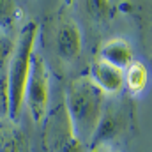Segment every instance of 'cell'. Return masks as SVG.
I'll use <instances>...</instances> for the list:
<instances>
[{"instance_id": "obj_1", "label": "cell", "mask_w": 152, "mask_h": 152, "mask_svg": "<svg viewBox=\"0 0 152 152\" xmlns=\"http://www.w3.org/2000/svg\"><path fill=\"white\" fill-rule=\"evenodd\" d=\"M106 96L92 81L90 76H80L67 85L64 106L78 140L85 147H90L94 140V134L106 108Z\"/></svg>"}, {"instance_id": "obj_2", "label": "cell", "mask_w": 152, "mask_h": 152, "mask_svg": "<svg viewBox=\"0 0 152 152\" xmlns=\"http://www.w3.org/2000/svg\"><path fill=\"white\" fill-rule=\"evenodd\" d=\"M37 34V21H28L21 28L20 36L16 37L14 51L5 67V81H7V94H9V118L14 122H18L25 104V92L30 78L32 58L36 55Z\"/></svg>"}, {"instance_id": "obj_3", "label": "cell", "mask_w": 152, "mask_h": 152, "mask_svg": "<svg viewBox=\"0 0 152 152\" xmlns=\"http://www.w3.org/2000/svg\"><path fill=\"white\" fill-rule=\"evenodd\" d=\"M50 88H51V73L42 58V55L36 53L32 58L30 78L25 92V104L36 124H44L50 113Z\"/></svg>"}, {"instance_id": "obj_4", "label": "cell", "mask_w": 152, "mask_h": 152, "mask_svg": "<svg viewBox=\"0 0 152 152\" xmlns=\"http://www.w3.org/2000/svg\"><path fill=\"white\" fill-rule=\"evenodd\" d=\"M44 149L46 152H83L85 145L78 140L75 127L64 103L53 108L44 120Z\"/></svg>"}, {"instance_id": "obj_5", "label": "cell", "mask_w": 152, "mask_h": 152, "mask_svg": "<svg viewBox=\"0 0 152 152\" xmlns=\"http://www.w3.org/2000/svg\"><path fill=\"white\" fill-rule=\"evenodd\" d=\"M83 37L80 25L67 9H62L53 25V48L64 62H73L80 57Z\"/></svg>"}, {"instance_id": "obj_6", "label": "cell", "mask_w": 152, "mask_h": 152, "mask_svg": "<svg viewBox=\"0 0 152 152\" xmlns=\"http://www.w3.org/2000/svg\"><path fill=\"white\" fill-rule=\"evenodd\" d=\"M126 127H127V115L124 112L122 104L106 101V108H104L103 118L97 126V131L94 134V140L90 143V151L99 149V147H108L110 142L122 136Z\"/></svg>"}, {"instance_id": "obj_7", "label": "cell", "mask_w": 152, "mask_h": 152, "mask_svg": "<svg viewBox=\"0 0 152 152\" xmlns=\"http://www.w3.org/2000/svg\"><path fill=\"white\" fill-rule=\"evenodd\" d=\"M90 78L92 81L103 90V94L108 97V96H118L126 83H124V71L115 67L112 64L97 58L92 67H90Z\"/></svg>"}, {"instance_id": "obj_8", "label": "cell", "mask_w": 152, "mask_h": 152, "mask_svg": "<svg viewBox=\"0 0 152 152\" xmlns=\"http://www.w3.org/2000/svg\"><path fill=\"white\" fill-rule=\"evenodd\" d=\"M99 58L112 64L118 69H126L131 62H134V55H133V48L131 44L122 37H113L108 39L103 46H101V53Z\"/></svg>"}, {"instance_id": "obj_9", "label": "cell", "mask_w": 152, "mask_h": 152, "mask_svg": "<svg viewBox=\"0 0 152 152\" xmlns=\"http://www.w3.org/2000/svg\"><path fill=\"white\" fill-rule=\"evenodd\" d=\"M0 152H28L25 133L9 117L0 120Z\"/></svg>"}, {"instance_id": "obj_10", "label": "cell", "mask_w": 152, "mask_h": 152, "mask_svg": "<svg viewBox=\"0 0 152 152\" xmlns=\"http://www.w3.org/2000/svg\"><path fill=\"white\" fill-rule=\"evenodd\" d=\"M124 83L133 94H140L145 90L149 83V69L143 62L134 60L124 69Z\"/></svg>"}, {"instance_id": "obj_11", "label": "cell", "mask_w": 152, "mask_h": 152, "mask_svg": "<svg viewBox=\"0 0 152 152\" xmlns=\"http://www.w3.org/2000/svg\"><path fill=\"white\" fill-rule=\"evenodd\" d=\"M21 18V9L18 4L9 0H0V28L5 32H12L14 25Z\"/></svg>"}, {"instance_id": "obj_12", "label": "cell", "mask_w": 152, "mask_h": 152, "mask_svg": "<svg viewBox=\"0 0 152 152\" xmlns=\"http://www.w3.org/2000/svg\"><path fill=\"white\" fill-rule=\"evenodd\" d=\"M14 46H16V39L12 32H5L0 28V71H5L7 62L14 51Z\"/></svg>"}, {"instance_id": "obj_13", "label": "cell", "mask_w": 152, "mask_h": 152, "mask_svg": "<svg viewBox=\"0 0 152 152\" xmlns=\"http://www.w3.org/2000/svg\"><path fill=\"white\" fill-rule=\"evenodd\" d=\"M5 117H9V94H7L5 71H0V120Z\"/></svg>"}, {"instance_id": "obj_14", "label": "cell", "mask_w": 152, "mask_h": 152, "mask_svg": "<svg viewBox=\"0 0 152 152\" xmlns=\"http://www.w3.org/2000/svg\"><path fill=\"white\" fill-rule=\"evenodd\" d=\"M90 152H115V151H112L110 147H99V149H92Z\"/></svg>"}]
</instances>
